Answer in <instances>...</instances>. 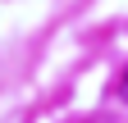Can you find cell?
<instances>
[{
	"label": "cell",
	"instance_id": "obj_1",
	"mask_svg": "<svg viewBox=\"0 0 128 123\" xmlns=\"http://www.w3.org/2000/svg\"><path fill=\"white\" fill-rule=\"evenodd\" d=\"M119 100H124V105H128V68H124V73H119Z\"/></svg>",
	"mask_w": 128,
	"mask_h": 123
}]
</instances>
